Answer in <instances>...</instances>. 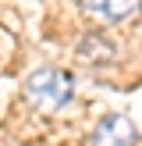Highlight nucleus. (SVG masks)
Listing matches in <instances>:
<instances>
[{
  "instance_id": "4",
  "label": "nucleus",
  "mask_w": 142,
  "mask_h": 146,
  "mask_svg": "<svg viewBox=\"0 0 142 146\" xmlns=\"http://www.w3.org/2000/svg\"><path fill=\"white\" fill-rule=\"evenodd\" d=\"M78 54H82V57H89V61H110V57H114V46L92 32V36H85V39H82Z\"/></svg>"
},
{
  "instance_id": "2",
  "label": "nucleus",
  "mask_w": 142,
  "mask_h": 146,
  "mask_svg": "<svg viewBox=\"0 0 142 146\" xmlns=\"http://www.w3.org/2000/svg\"><path fill=\"white\" fill-rule=\"evenodd\" d=\"M135 121L128 114H110L96 125L92 132V146H135Z\"/></svg>"
},
{
  "instance_id": "1",
  "label": "nucleus",
  "mask_w": 142,
  "mask_h": 146,
  "mask_svg": "<svg viewBox=\"0 0 142 146\" xmlns=\"http://www.w3.org/2000/svg\"><path fill=\"white\" fill-rule=\"evenodd\" d=\"M25 96L32 100L39 111H64L75 100V78L60 68H39L28 75Z\"/></svg>"
},
{
  "instance_id": "3",
  "label": "nucleus",
  "mask_w": 142,
  "mask_h": 146,
  "mask_svg": "<svg viewBox=\"0 0 142 146\" xmlns=\"http://www.w3.org/2000/svg\"><path fill=\"white\" fill-rule=\"evenodd\" d=\"M82 7L92 18L106 21V25H117V21L131 18V14L139 11V0H82Z\"/></svg>"
}]
</instances>
